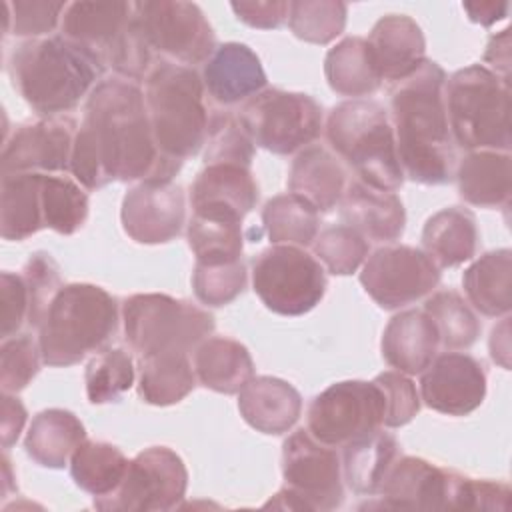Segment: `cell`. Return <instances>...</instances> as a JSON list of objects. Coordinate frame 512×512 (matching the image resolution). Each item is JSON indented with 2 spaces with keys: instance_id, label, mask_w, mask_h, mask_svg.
<instances>
[{
  "instance_id": "8992f818",
  "label": "cell",
  "mask_w": 512,
  "mask_h": 512,
  "mask_svg": "<svg viewBox=\"0 0 512 512\" xmlns=\"http://www.w3.org/2000/svg\"><path fill=\"white\" fill-rule=\"evenodd\" d=\"M444 106L460 148L510 152V80L470 64L446 80Z\"/></svg>"
},
{
  "instance_id": "7c38bea8",
  "label": "cell",
  "mask_w": 512,
  "mask_h": 512,
  "mask_svg": "<svg viewBox=\"0 0 512 512\" xmlns=\"http://www.w3.org/2000/svg\"><path fill=\"white\" fill-rule=\"evenodd\" d=\"M188 486L184 460L166 446H152L128 462L120 486L94 508L104 512H164L178 506Z\"/></svg>"
},
{
  "instance_id": "7402d4cb",
  "label": "cell",
  "mask_w": 512,
  "mask_h": 512,
  "mask_svg": "<svg viewBox=\"0 0 512 512\" xmlns=\"http://www.w3.org/2000/svg\"><path fill=\"white\" fill-rule=\"evenodd\" d=\"M340 214L346 226L374 242H394L406 226L402 200L394 192L372 188L360 180L346 186Z\"/></svg>"
},
{
  "instance_id": "ab89813d",
  "label": "cell",
  "mask_w": 512,
  "mask_h": 512,
  "mask_svg": "<svg viewBox=\"0 0 512 512\" xmlns=\"http://www.w3.org/2000/svg\"><path fill=\"white\" fill-rule=\"evenodd\" d=\"M42 210L46 228L64 236L78 232L88 218L84 186L70 176L42 174Z\"/></svg>"
},
{
  "instance_id": "f907efd6",
  "label": "cell",
  "mask_w": 512,
  "mask_h": 512,
  "mask_svg": "<svg viewBox=\"0 0 512 512\" xmlns=\"http://www.w3.org/2000/svg\"><path fill=\"white\" fill-rule=\"evenodd\" d=\"M512 490L504 482L454 474L450 510H510Z\"/></svg>"
},
{
  "instance_id": "cb8c5ba5",
  "label": "cell",
  "mask_w": 512,
  "mask_h": 512,
  "mask_svg": "<svg viewBox=\"0 0 512 512\" xmlns=\"http://www.w3.org/2000/svg\"><path fill=\"white\" fill-rule=\"evenodd\" d=\"M440 336L424 310H404L390 318L382 334V358L402 374H422L436 358Z\"/></svg>"
},
{
  "instance_id": "9a60e30c",
  "label": "cell",
  "mask_w": 512,
  "mask_h": 512,
  "mask_svg": "<svg viewBox=\"0 0 512 512\" xmlns=\"http://www.w3.org/2000/svg\"><path fill=\"white\" fill-rule=\"evenodd\" d=\"M282 476L304 510H334L344 502L340 456L304 428L284 440Z\"/></svg>"
},
{
  "instance_id": "4316f807",
  "label": "cell",
  "mask_w": 512,
  "mask_h": 512,
  "mask_svg": "<svg viewBox=\"0 0 512 512\" xmlns=\"http://www.w3.org/2000/svg\"><path fill=\"white\" fill-rule=\"evenodd\" d=\"M460 198L480 208L508 206L512 190L510 152L472 150L456 168Z\"/></svg>"
},
{
  "instance_id": "db71d44e",
  "label": "cell",
  "mask_w": 512,
  "mask_h": 512,
  "mask_svg": "<svg viewBox=\"0 0 512 512\" xmlns=\"http://www.w3.org/2000/svg\"><path fill=\"white\" fill-rule=\"evenodd\" d=\"M236 18L244 24L260 30L280 28L288 20L290 2L284 0H260V2H232Z\"/></svg>"
},
{
  "instance_id": "680465c9",
  "label": "cell",
  "mask_w": 512,
  "mask_h": 512,
  "mask_svg": "<svg viewBox=\"0 0 512 512\" xmlns=\"http://www.w3.org/2000/svg\"><path fill=\"white\" fill-rule=\"evenodd\" d=\"M510 318L504 316V320L500 322V326L492 328L490 334V356L494 362H498L504 370L510 368Z\"/></svg>"
},
{
  "instance_id": "4fadbf2b",
  "label": "cell",
  "mask_w": 512,
  "mask_h": 512,
  "mask_svg": "<svg viewBox=\"0 0 512 512\" xmlns=\"http://www.w3.org/2000/svg\"><path fill=\"white\" fill-rule=\"evenodd\" d=\"M384 394L378 384L342 380L322 390L308 406V432L326 446H344L384 424Z\"/></svg>"
},
{
  "instance_id": "836d02e7",
  "label": "cell",
  "mask_w": 512,
  "mask_h": 512,
  "mask_svg": "<svg viewBox=\"0 0 512 512\" xmlns=\"http://www.w3.org/2000/svg\"><path fill=\"white\" fill-rule=\"evenodd\" d=\"M44 228L42 172L4 174L0 184L2 238L18 242Z\"/></svg>"
},
{
  "instance_id": "f5cc1de1",
  "label": "cell",
  "mask_w": 512,
  "mask_h": 512,
  "mask_svg": "<svg viewBox=\"0 0 512 512\" xmlns=\"http://www.w3.org/2000/svg\"><path fill=\"white\" fill-rule=\"evenodd\" d=\"M0 320H2V340L16 336V332L28 324L30 298L22 274L2 272L0 274Z\"/></svg>"
},
{
  "instance_id": "60d3db41",
  "label": "cell",
  "mask_w": 512,
  "mask_h": 512,
  "mask_svg": "<svg viewBox=\"0 0 512 512\" xmlns=\"http://www.w3.org/2000/svg\"><path fill=\"white\" fill-rule=\"evenodd\" d=\"M424 312L436 324L440 344L446 350H466L480 336V320L468 302L454 290L432 294L424 302Z\"/></svg>"
},
{
  "instance_id": "3957f363",
  "label": "cell",
  "mask_w": 512,
  "mask_h": 512,
  "mask_svg": "<svg viewBox=\"0 0 512 512\" xmlns=\"http://www.w3.org/2000/svg\"><path fill=\"white\" fill-rule=\"evenodd\" d=\"M104 68L106 62L94 50L62 34L18 44L8 62L14 88L44 118L76 108L96 88Z\"/></svg>"
},
{
  "instance_id": "6f0895ef",
  "label": "cell",
  "mask_w": 512,
  "mask_h": 512,
  "mask_svg": "<svg viewBox=\"0 0 512 512\" xmlns=\"http://www.w3.org/2000/svg\"><path fill=\"white\" fill-rule=\"evenodd\" d=\"M462 8L468 14V20L480 26H492L498 20L506 18L510 4L508 2H464Z\"/></svg>"
},
{
  "instance_id": "30bf717a",
  "label": "cell",
  "mask_w": 512,
  "mask_h": 512,
  "mask_svg": "<svg viewBox=\"0 0 512 512\" xmlns=\"http://www.w3.org/2000/svg\"><path fill=\"white\" fill-rule=\"evenodd\" d=\"M238 120L256 146L288 156L320 136L322 106L302 92L264 88L244 102Z\"/></svg>"
},
{
  "instance_id": "d6a6232c",
  "label": "cell",
  "mask_w": 512,
  "mask_h": 512,
  "mask_svg": "<svg viewBox=\"0 0 512 512\" xmlns=\"http://www.w3.org/2000/svg\"><path fill=\"white\" fill-rule=\"evenodd\" d=\"M422 246L438 268H452L472 260L478 248L474 214L460 206L432 214L422 230Z\"/></svg>"
},
{
  "instance_id": "5b68a950",
  "label": "cell",
  "mask_w": 512,
  "mask_h": 512,
  "mask_svg": "<svg viewBox=\"0 0 512 512\" xmlns=\"http://www.w3.org/2000/svg\"><path fill=\"white\" fill-rule=\"evenodd\" d=\"M144 100L158 150L184 162L208 138V108L200 74L184 64L158 60L144 78Z\"/></svg>"
},
{
  "instance_id": "7bdbcfd3",
  "label": "cell",
  "mask_w": 512,
  "mask_h": 512,
  "mask_svg": "<svg viewBox=\"0 0 512 512\" xmlns=\"http://www.w3.org/2000/svg\"><path fill=\"white\" fill-rule=\"evenodd\" d=\"M348 6L334 0H294L288 8V26L296 38L310 44H328L344 32Z\"/></svg>"
},
{
  "instance_id": "681fc988",
  "label": "cell",
  "mask_w": 512,
  "mask_h": 512,
  "mask_svg": "<svg viewBox=\"0 0 512 512\" xmlns=\"http://www.w3.org/2000/svg\"><path fill=\"white\" fill-rule=\"evenodd\" d=\"M22 278L28 288V298H30V314H28V324L30 326H40L46 308L54 294L64 286L60 278V268L54 262V258L46 252H36L30 256V260L22 268Z\"/></svg>"
},
{
  "instance_id": "f1b7e54d",
  "label": "cell",
  "mask_w": 512,
  "mask_h": 512,
  "mask_svg": "<svg viewBox=\"0 0 512 512\" xmlns=\"http://www.w3.org/2000/svg\"><path fill=\"white\" fill-rule=\"evenodd\" d=\"M84 440L86 428L74 412L48 408L32 418L24 438V448L36 464L60 470L70 464V456Z\"/></svg>"
},
{
  "instance_id": "ac0fdd59",
  "label": "cell",
  "mask_w": 512,
  "mask_h": 512,
  "mask_svg": "<svg viewBox=\"0 0 512 512\" xmlns=\"http://www.w3.org/2000/svg\"><path fill=\"white\" fill-rule=\"evenodd\" d=\"M420 396L434 412L466 416L486 398L484 366L470 354L444 352L422 372Z\"/></svg>"
},
{
  "instance_id": "ee69618b",
  "label": "cell",
  "mask_w": 512,
  "mask_h": 512,
  "mask_svg": "<svg viewBox=\"0 0 512 512\" xmlns=\"http://www.w3.org/2000/svg\"><path fill=\"white\" fill-rule=\"evenodd\" d=\"M314 256L322 262L330 274L348 276L356 272L368 258V240L346 224H334L324 228L312 242Z\"/></svg>"
},
{
  "instance_id": "9c48e42d",
  "label": "cell",
  "mask_w": 512,
  "mask_h": 512,
  "mask_svg": "<svg viewBox=\"0 0 512 512\" xmlns=\"http://www.w3.org/2000/svg\"><path fill=\"white\" fill-rule=\"evenodd\" d=\"M132 26L148 52L160 60L194 68L216 50V36L194 2L144 0L132 2ZM158 62V60H156Z\"/></svg>"
},
{
  "instance_id": "d590c367",
  "label": "cell",
  "mask_w": 512,
  "mask_h": 512,
  "mask_svg": "<svg viewBox=\"0 0 512 512\" xmlns=\"http://www.w3.org/2000/svg\"><path fill=\"white\" fill-rule=\"evenodd\" d=\"M328 86L340 94L358 100L376 92L382 84L366 38L348 36L328 50L324 58Z\"/></svg>"
},
{
  "instance_id": "f546056e",
  "label": "cell",
  "mask_w": 512,
  "mask_h": 512,
  "mask_svg": "<svg viewBox=\"0 0 512 512\" xmlns=\"http://www.w3.org/2000/svg\"><path fill=\"white\" fill-rule=\"evenodd\" d=\"M196 380L220 394H238L254 376V362L244 344L224 336H208L194 348Z\"/></svg>"
},
{
  "instance_id": "7a4b0ae2",
  "label": "cell",
  "mask_w": 512,
  "mask_h": 512,
  "mask_svg": "<svg viewBox=\"0 0 512 512\" xmlns=\"http://www.w3.org/2000/svg\"><path fill=\"white\" fill-rule=\"evenodd\" d=\"M446 72L434 60L396 82L390 94L396 154L404 176L418 184L454 178V140L444 106Z\"/></svg>"
},
{
  "instance_id": "d4e9b609",
  "label": "cell",
  "mask_w": 512,
  "mask_h": 512,
  "mask_svg": "<svg viewBox=\"0 0 512 512\" xmlns=\"http://www.w3.org/2000/svg\"><path fill=\"white\" fill-rule=\"evenodd\" d=\"M256 202L258 186L250 166L230 160L204 162L190 192L192 208H224L242 218Z\"/></svg>"
},
{
  "instance_id": "74e56055",
  "label": "cell",
  "mask_w": 512,
  "mask_h": 512,
  "mask_svg": "<svg viewBox=\"0 0 512 512\" xmlns=\"http://www.w3.org/2000/svg\"><path fill=\"white\" fill-rule=\"evenodd\" d=\"M124 452L108 442L84 440L70 456V474L78 488L94 498L110 496L128 470Z\"/></svg>"
},
{
  "instance_id": "f6af8a7d",
  "label": "cell",
  "mask_w": 512,
  "mask_h": 512,
  "mask_svg": "<svg viewBox=\"0 0 512 512\" xmlns=\"http://www.w3.org/2000/svg\"><path fill=\"white\" fill-rule=\"evenodd\" d=\"M244 260L228 264H196L192 272V288L196 298L206 306H226L246 288Z\"/></svg>"
},
{
  "instance_id": "816d5d0a",
  "label": "cell",
  "mask_w": 512,
  "mask_h": 512,
  "mask_svg": "<svg viewBox=\"0 0 512 512\" xmlns=\"http://www.w3.org/2000/svg\"><path fill=\"white\" fill-rule=\"evenodd\" d=\"M378 388L384 394V426L386 428H400L408 424L420 410V394L416 384L398 370L382 372L374 378Z\"/></svg>"
},
{
  "instance_id": "c3c4849f",
  "label": "cell",
  "mask_w": 512,
  "mask_h": 512,
  "mask_svg": "<svg viewBox=\"0 0 512 512\" xmlns=\"http://www.w3.org/2000/svg\"><path fill=\"white\" fill-rule=\"evenodd\" d=\"M66 2L52 0H16L6 2V26L4 30L14 36L24 38H40L56 30L58 22H62V14L66 10Z\"/></svg>"
},
{
  "instance_id": "8d00e7d4",
  "label": "cell",
  "mask_w": 512,
  "mask_h": 512,
  "mask_svg": "<svg viewBox=\"0 0 512 512\" xmlns=\"http://www.w3.org/2000/svg\"><path fill=\"white\" fill-rule=\"evenodd\" d=\"M138 394L146 404L172 406L184 400L196 386L194 366L188 354L170 352L138 358Z\"/></svg>"
},
{
  "instance_id": "52a82bcc",
  "label": "cell",
  "mask_w": 512,
  "mask_h": 512,
  "mask_svg": "<svg viewBox=\"0 0 512 512\" xmlns=\"http://www.w3.org/2000/svg\"><path fill=\"white\" fill-rule=\"evenodd\" d=\"M326 138L360 182L388 192L402 186L394 130L382 104L358 98L334 106L326 120Z\"/></svg>"
},
{
  "instance_id": "ffe728a7",
  "label": "cell",
  "mask_w": 512,
  "mask_h": 512,
  "mask_svg": "<svg viewBox=\"0 0 512 512\" xmlns=\"http://www.w3.org/2000/svg\"><path fill=\"white\" fill-rule=\"evenodd\" d=\"M202 82L214 102L232 106L262 92L266 74L252 48L240 42H226L216 46L214 54L204 62Z\"/></svg>"
},
{
  "instance_id": "d6986e66",
  "label": "cell",
  "mask_w": 512,
  "mask_h": 512,
  "mask_svg": "<svg viewBox=\"0 0 512 512\" xmlns=\"http://www.w3.org/2000/svg\"><path fill=\"white\" fill-rule=\"evenodd\" d=\"M454 474L418 456L396 458L378 490L380 502L366 508L450 510Z\"/></svg>"
},
{
  "instance_id": "6da1fadb",
  "label": "cell",
  "mask_w": 512,
  "mask_h": 512,
  "mask_svg": "<svg viewBox=\"0 0 512 512\" xmlns=\"http://www.w3.org/2000/svg\"><path fill=\"white\" fill-rule=\"evenodd\" d=\"M180 166L158 150L142 90L126 78L98 82L72 144L74 180L88 190L114 180L168 182Z\"/></svg>"
},
{
  "instance_id": "2e32d148",
  "label": "cell",
  "mask_w": 512,
  "mask_h": 512,
  "mask_svg": "<svg viewBox=\"0 0 512 512\" xmlns=\"http://www.w3.org/2000/svg\"><path fill=\"white\" fill-rule=\"evenodd\" d=\"M124 232L138 244L174 240L186 220V200L180 184L148 180L132 186L120 210Z\"/></svg>"
},
{
  "instance_id": "f35d334b",
  "label": "cell",
  "mask_w": 512,
  "mask_h": 512,
  "mask_svg": "<svg viewBox=\"0 0 512 512\" xmlns=\"http://www.w3.org/2000/svg\"><path fill=\"white\" fill-rule=\"evenodd\" d=\"M262 226L272 244L308 246L318 236L320 212L304 198L288 192L270 198L262 210Z\"/></svg>"
},
{
  "instance_id": "9f6ffc18",
  "label": "cell",
  "mask_w": 512,
  "mask_h": 512,
  "mask_svg": "<svg viewBox=\"0 0 512 512\" xmlns=\"http://www.w3.org/2000/svg\"><path fill=\"white\" fill-rule=\"evenodd\" d=\"M484 62L490 64L488 70H492L500 78L510 80V28L490 38L484 52Z\"/></svg>"
},
{
  "instance_id": "1f68e13d",
  "label": "cell",
  "mask_w": 512,
  "mask_h": 512,
  "mask_svg": "<svg viewBox=\"0 0 512 512\" xmlns=\"http://www.w3.org/2000/svg\"><path fill=\"white\" fill-rule=\"evenodd\" d=\"M398 450V440L380 428L344 444L342 478L348 488L362 496L378 494Z\"/></svg>"
},
{
  "instance_id": "603a6c76",
  "label": "cell",
  "mask_w": 512,
  "mask_h": 512,
  "mask_svg": "<svg viewBox=\"0 0 512 512\" xmlns=\"http://www.w3.org/2000/svg\"><path fill=\"white\" fill-rule=\"evenodd\" d=\"M238 410L254 430L278 436L298 422L302 396L282 378L252 376L238 392Z\"/></svg>"
},
{
  "instance_id": "b9f144b4",
  "label": "cell",
  "mask_w": 512,
  "mask_h": 512,
  "mask_svg": "<svg viewBox=\"0 0 512 512\" xmlns=\"http://www.w3.org/2000/svg\"><path fill=\"white\" fill-rule=\"evenodd\" d=\"M134 376V360L126 350H102L86 364V396L92 404L118 402L120 396L132 388Z\"/></svg>"
},
{
  "instance_id": "5bb4252c",
  "label": "cell",
  "mask_w": 512,
  "mask_h": 512,
  "mask_svg": "<svg viewBox=\"0 0 512 512\" xmlns=\"http://www.w3.org/2000/svg\"><path fill=\"white\" fill-rule=\"evenodd\" d=\"M440 282L438 264L414 246H382L362 266L360 284L384 310H398L428 296Z\"/></svg>"
},
{
  "instance_id": "4dcf8cb0",
  "label": "cell",
  "mask_w": 512,
  "mask_h": 512,
  "mask_svg": "<svg viewBox=\"0 0 512 512\" xmlns=\"http://www.w3.org/2000/svg\"><path fill=\"white\" fill-rule=\"evenodd\" d=\"M242 216L224 208H192L188 244L196 264H228L242 260Z\"/></svg>"
},
{
  "instance_id": "11a10c76",
  "label": "cell",
  "mask_w": 512,
  "mask_h": 512,
  "mask_svg": "<svg viewBox=\"0 0 512 512\" xmlns=\"http://www.w3.org/2000/svg\"><path fill=\"white\" fill-rule=\"evenodd\" d=\"M26 408L20 402V398L2 392V416H0V434H2V446L8 450L20 436L24 424H26Z\"/></svg>"
},
{
  "instance_id": "e0dca14e",
  "label": "cell",
  "mask_w": 512,
  "mask_h": 512,
  "mask_svg": "<svg viewBox=\"0 0 512 512\" xmlns=\"http://www.w3.org/2000/svg\"><path fill=\"white\" fill-rule=\"evenodd\" d=\"M76 122L68 116L22 124L2 150V176L18 172L56 174L70 170Z\"/></svg>"
},
{
  "instance_id": "277c9868",
  "label": "cell",
  "mask_w": 512,
  "mask_h": 512,
  "mask_svg": "<svg viewBox=\"0 0 512 512\" xmlns=\"http://www.w3.org/2000/svg\"><path fill=\"white\" fill-rule=\"evenodd\" d=\"M118 330V302L102 286L64 284L50 300L38 326L42 362L72 366L100 352Z\"/></svg>"
},
{
  "instance_id": "bcb514c9",
  "label": "cell",
  "mask_w": 512,
  "mask_h": 512,
  "mask_svg": "<svg viewBox=\"0 0 512 512\" xmlns=\"http://www.w3.org/2000/svg\"><path fill=\"white\" fill-rule=\"evenodd\" d=\"M42 352L30 334L10 336L0 346V386L2 392L16 394L38 374Z\"/></svg>"
},
{
  "instance_id": "44dd1931",
  "label": "cell",
  "mask_w": 512,
  "mask_h": 512,
  "mask_svg": "<svg viewBox=\"0 0 512 512\" xmlns=\"http://www.w3.org/2000/svg\"><path fill=\"white\" fill-rule=\"evenodd\" d=\"M366 42L380 78L394 84L414 74L426 60L424 32L406 14L382 16Z\"/></svg>"
},
{
  "instance_id": "484cf974",
  "label": "cell",
  "mask_w": 512,
  "mask_h": 512,
  "mask_svg": "<svg viewBox=\"0 0 512 512\" xmlns=\"http://www.w3.org/2000/svg\"><path fill=\"white\" fill-rule=\"evenodd\" d=\"M132 18V2H70L60 34L94 50L104 62Z\"/></svg>"
},
{
  "instance_id": "8fae6325",
  "label": "cell",
  "mask_w": 512,
  "mask_h": 512,
  "mask_svg": "<svg viewBox=\"0 0 512 512\" xmlns=\"http://www.w3.org/2000/svg\"><path fill=\"white\" fill-rule=\"evenodd\" d=\"M252 288L274 314L302 316L322 300L326 272L304 248L272 244L252 262Z\"/></svg>"
},
{
  "instance_id": "ba28073f",
  "label": "cell",
  "mask_w": 512,
  "mask_h": 512,
  "mask_svg": "<svg viewBox=\"0 0 512 512\" xmlns=\"http://www.w3.org/2000/svg\"><path fill=\"white\" fill-rule=\"evenodd\" d=\"M124 336L138 358L190 354L214 330V316L168 294H134L122 304Z\"/></svg>"
},
{
  "instance_id": "83f0119b",
  "label": "cell",
  "mask_w": 512,
  "mask_h": 512,
  "mask_svg": "<svg viewBox=\"0 0 512 512\" xmlns=\"http://www.w3.org/2000/svg\"><path fill=\"white\" fill-rule=\"evenodd\" d=\"M288 190L318 212H328L340 204L346 190V172L342 164L322 146H306L292 162Z\"/></svg>"
},
{
  "instance_id": "7dc6e473",
  "label": "cell",
  "mask_w": 512,
  "mask_h": 512,
  "mask_svg": "<svg viewBox=\"0 0 512 512\" xmlns=\"http://www.w3.org/2000/svg\"><path fill=\"white\" fill-rule=\"evenodd\" d=\"M252 158L254 142L242 128L238 116H232L228 112H218L210 116L204 162L230 160L252 166Z\"/></svg>"
},
{
  "instance_id": "e575fe53",
  "label": "cell",
  "mask_w": 512,
  "mask_h": 512,
  "mask_svg": "<svg viewBox=\"0 0 512 512\" xmlns=\"http://www.w3.org/2000/svg\"><path fill=\"white\" fill-rule=\"evenodd\" d=\"M464 292L484 316H508L512 308V252L492 250L474 260L462 274Z\"/></svg>"
}]
</instances>
